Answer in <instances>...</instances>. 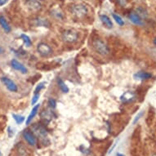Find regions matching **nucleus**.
Instances as JSON below:
<instances>
[{"label": "nucleus", "instance_id": "30", "mask_svg": "<svg viewBox=\"0 0 156 156\" xmlns=\"http://www.w3.org/2000/svg\"><path fill=\"white\" fill-rule=\"evenodd\" d=\"M117 142H118V141H116V142H115V143L114 144V145H113L112 147H111V148L110 149V151H109V152H108V154H110V153H111V152H112L113 150L115 149V146H116V143H117Z\"/></svg>", "mask_w": 156, "mask_h": 156}, {"label": "nucleus", "instance_id": "26", "mask_svg": "<svg viewBox=\"0 0 156 156\" xmlns=\"http://www.w3.org/2000/svg\"><path fill=\"white\" fill-rule=\"evenodd\" d=\"M48 105L50 108L51 109H55L56 107V101L53 98H50L48 100Z\"/></svg>", "mask_w": 156, "mask_h": 156}, {"label": "nucleus", "instance_id": "3", "mask_svg": "<svg viewBox=\"0 0 156 156\" xmlns=\"http://www.w3.org/2000/svg\"><path fill=\"white\" fill-rule=\"evenodd\" d=\"M31 129H32V133L35 135V136L40 138L41 140L46 141L48 133H47L46 128H44V126L38 123H34L31 127Z\"/></svg>", "mask_w": 156, "mask_h": 156}, {"label": "nucleus", "instance_id": "24", "mask_svg": "<svg viewBox=\"0 0 156 156\" xmlns=\"http://www.w3.org/2000/svg\"><path fill=\"white\" fill-rule=\"evenodd\" d=\"M142 115H143V111H140V112H139L137 115H136V117L134 118V119H133V125H135L136 123H137V122L140 120V119L142 117Z\"/></svg>", "mask_w": 156, "mask_h": 156}, {"label": "nucleus", "instance_id": "13", "mask_svg": "<svg viewBox=\"0 0 156 156\" xmlns=\"http://www.w3.org/2000/svg\"><path fill=\"white\" fill-rule=\"evenodd\" d=\"M39 107H40V104H36V105H34L33 109L31 110V112L30 113V115H29V116L27 117V119H26V125H29V124L32 122L33 119L34 118V117L36 116V115H37V113H38V109H39Z\"/></svg>", "mask_w": 156, "mask_h": 156}, {"label": "nucleus", "instance_id": "1", "mask_svg": "<svg viewBox=\"0 0 156 156\" xmlns=\"http://www.w3.org/2000/svg\"><path fill=\"white\" fill-rule=\"evenodd\" d=\"M92 47L97 53L101 56H107L110 53V49L108 48L107 44L102 41L101 38H96L92 42Z\"/></svg>", "mask_w": 156, "mask_h": 156}, {"label": "nucleus", "instance_id": "17", "mask_svg": "<svg viewBox=\"0 0 156 156\" xmlns=\"http://www.w3.org/2000/svg\"><path fill=\"white\" fill-rule=\"evenodd\" d=\"M57 84H58L60 89L62 90V92H64V93H68V92H69V87H68V86L66 84V83H65L61 78H58V79H57Z\"/></svg>", "mask_w": 156, "mask_h": 156}, {"label": "nucleus", "instance_id": "6", "mask_svg": "<svg viewBox=\"0 0 156 156\" xmlns=\"http://www.w3.org/2000/svg\"><path fill=\"white\" fill-rule=\"evenodd\" d=\"M1 81L3 83L4 86L7 87V89H8L12 92H16L18 91V87L16 83L13 80H10L9 78L7 77H2L1 78Z\"/></svg>", "mask_w": 156, "mask_h": 156}, {"label": "nucleus", "instance_id": "36", "mask_svg": "<svg viewBox=\"0 0 156 156\" xmlns=\"http://www.w3.org/2000/svg\"><path fill=\"white\" fill-rule=\"evenodd\" d=\"M39 1H43V0H39Z\"/></svg>", "mask_w": 156, "mask_h": 156}, {"label": "nucleus", "instance_id": "27", "mask_svg": "<svg viewBox=\"0 0 156 156\" xmlns=\"http://www.w3.org/2000/svg\"><path fill=\"white\" fill-rule=\"evenodd\" d=\"M117 1V3L119 6L121 7H124V6L127 5V3H128V0H116Z\"/></svg>", "mask_w": 156, "mask_h": 156}, {"label": "nucleus", "instance_id": "15", "mask_svg": "<svg viewBox=\"0 0 156 156\" xmlns=\"http://www.w3.org/2000/svg\"><path fill=\"white\" fill-rule=\"evenodd\" d=\"M100 19L101 22L103 23V25L105 26H106L107 28L111 29L113 27V23L112 21L110 20V18L107 15H105V14H102V15L100 16Z\"/></svg>", "mask_w": 156, "mask_h": 156}, {"label": "nucleus", "instance_id": "35", "mask_svg": "<svg viewBox=\"0 0 156 156\" xmlns=\"http://www.w3.org/2000/svg\"><path fill=\"white\" fill-rule=\"evenodd\" d=\"M2 155V154H1V151H0V156Z\"/></svg>", "mask_w": 156, "mask_h": 156}, {"label": "nucleus", "instance_id": "8", "mask_svg": "<svg viewBox=\"0 0 156 156\" xmlns=\"http://www.w3.org/2000/svg\"><path fill=\"white\" fill-rule=\"evenodd\" d=\"M135 99V92H132V91H127V92H123L120 97V101L123 104H128V103L133 102Z\"/></svg>", "mask_w": 156, "mask_h": 156}, {"label": "nucleus", "instance_id": "7", "mask_svg": "<svg viewBox=\"0 0 156 156\" xmlns=\"http://www.w3.org/2000/svg\"><path fill=\"white\" fill-rule=\"evenodd\" d=\"M24 139L26 140L27 143L31 146H36L37 144V139H36L35 135L30 130H25L22 133Z\"/></svg>", "mask_w": 156, "mask_h": 156}, {"label": "nucleus", "instance_id": "2", "mask_svg": "<svg viewBox=\"0 0 156 156\" xmlns=\"http://www.w3.org/2000/svg\"><path fill=\"white\" fill-rule=\"evenodd\" d=\"M62 39L67 44H74L79 39V34L74 30H66L62 33Z\"/></svg>", "mask_w": 156, "mask_h": 156}, {"label": "nucleus", "instance_id": "14", "mask_svg": "<svg viewBox=\"0 0 156 156\" xmlns=\"http://www.w3.org/2000/svg\"><path fill=\"white\" fill-rule=\"evenodd\" d=\"M0 26L6 33H10L11 30H12L11 26H9L8 21L6 20V18L3 16H0Z\"/></svg>", "mask_w": 156, "mask_h": 156}, {"label": "nucleus", "instance_id": "12", "mask_svg": "<svg viewBox=\"0 0 156 156\" xmlns=\"http://www.w3.org/2000/svg\"><path fill=\"white\" fill-rule=\"evenodd\" d=\"M151 77H152V74L145 71L136 72V74H133V78L136 80H150Z\"/></svg>", "mask_w": 156, "mask_h": 156}, {"label": "nucleus", "instance_id": "32", "mask_svg": "<svg viewBox=\"0 0 156 156\" xmlns=\"http://www.w3.org/2000/svg\"><path fill=\"white\" fill-rule=\"evenodd\" d=\"M116 156H125V155H124L123 154L119 153V152H117V153H116Z\"/></svg>", "mask_w": 156, "mask_h": 156}, {"label": "nucleus", "instance_id": "18", "mask_svg": "<svg viewBox=\"0 0 156 156\" xmlns=\"http://www.w3.org/2000/svg\"><path fill=\"white\" fill-rule=\"evenodd\" d=\"M41 117L45 122L48 123L52 119V113L50 112L49 110H45L41 114Z\"/></svg>", "mask_w": 156, "mask_h": 156}, {"label": "nucleus", "instance_id": "5", "mask_svg": "<svg viewBox=\"0 0 156 156\" xmlns=\"http://www.w3.org/2000/svg\"><path fill=\"white\" fill-rule=\"evenodd\" d=\"M87 8L83 4H76L72 7V13L79 18L83 17L87 14Z\"/></svg>", "mask_w": 156, "mask_h": 156}, {"label": "nucleus", "instance_id": "19", "mask_svg": "<svg viewBox=\"0 0 156 156\" xmlns=\"http://www.w3.org/2000/svg\"><path fill=\"white\" fill-rule=\"evenodd\" d=\"M21 38L23 40L25 46L27 47V48H30L31 45H32V41H31L30 38L28 35H26L25 34H21Z\"/></svg>", "mask_w": 156, "mask_h": 156}, {"label": "nucleus", "instance_id": "29", "mask_svg": "<svg viewBox=\"0 0 156 156\" xmlns=\"http://www.w3.org/2000/svg\"><path fill=\"white\" fill-rule=\"evenodd\" d=\"M8 1H9V0H0V7L5 5L6 3H8Z\"/></svg>", "mask_w": 156, "mask_h": 156}, {"label": "nucleus", "instance_id": "34", "mask_svg": "<svg viewBox=\"0 0 156 156\" xmlns=\"http://www.w3.org/2000/svg\"><path fill=\"white\" fill-rule=\"evenodd\" d=\"M151 156H156V154H152Z\"/></svg>", "mask_w": 156, "mask_h": 156}, {"label": "nucleus", "instance_id": "31", "mask_svg": "<svg viewBox=\"0 0 156 156\" xmlns=\"http://www.w3.org/2000/svg\"><path fill=\"white\" fill-rule=\"evenodd\" d=\"M4 52H5V50H4V48H3L2 46H0V55H3Z\"/></svg>", "mask_w": 156, "mask_h": 156}, {"label": "nucleus", "instance_id": "4", "mask_svg": "<svg viewBox=\"0 0 156 156\" xmlns=\"http://www.w3.org/2000/svg\"><path fill=\"white\" fill-rule=\"evenodd\" d=\"M37 51L42 57H48L53 52L51 46H49L48 44H46V43L38 44V46H37Z\"/></svg>", "mask_w": 156, "mask_h": 156}, {"label": "nucleus", "instance_id": "9", "mask_svg": "<svg viewBox=\"0 0 156 156\" xmlns=\"http://www.w3.org/2000/svg\"><path fill=\"white\" fill-rule=\"evenodd\" d=\"M128 18H129V20H130L134 25H136V26H142L144 25L142 18L140 16V15H139L136 12H131L129 13V15H128Z\"/></svg>", "mask_w": 156, "mask_h": 156}, {"label": "nucleus", "instance_id": "28", "mask_svg": "<svg viewBox=\"0 0 156 156\" xmlns=\"http://www.w3.org/2000/svg\"><path fill=\"white\" fill-rule=\"evenodd\" d=\"M14 133H15V132H14V130H13L12 128H11V127H8V136H9V137H12V136L14 135Z\"/></svg>", "mask_w": 156, "mask_h": 156}, {"label": "nucleus", "instance_id": "23", "mask_svg": "<svg viewBox=\"0 0 156 156\" xmlns=\"http://www.w3.org/2000/svg\"><path fill=\"white\" fill-rule=\"evenodd\" d=\"M45 84H46V83L45 82H43V83H38V85H37V87H35V89H34V94H36V93H39V92L41 91L42 89H44V87H45Z\"/></svg>", "mask_w": 156, "mask_h": 156}, {"label": "nucleus", "instance_id": "10", "mask_svg": "<svg viewBox=\"0 0 156 156\" xmlns=\"http://www.w3.org/2000/svg\"><path fill=\"white\" fill-rule=\"evenodd\" d=\"M11 66H12L13 69H15L16 70L21 72V74H27L28 73V69L22 63L20 62H18L17 60L12 59L11 61Z\"/></svg>", "mask_w": 156, "mask_h": 156}, {"label": "nucleus", "instance_id": "21", "mask_svg": "<svg viewBox=\"0 0 156 156\" xmlns=\"http://www.w3.org/2000/svg\"><path fill=\"white\" fill-rule=\"evenodd\" d=\"M12 117L14 119V120L16 121V123L17 124H21L24 121L26 120V118L22 116V115H16V114H12Z\"/></svg>", "mask_w": 156, "mask_h": 156}, {"label": "nucleus", "instance_id": "33", "mask_svg": "<svg viewBox=\"0 0 156 156\" xmlns=\"http://www.w3.org/2000/svg\"><path fill=\"white\" fill-rule=\"evenodd\" d=\"M154 44L156 45V38H155V39H154Z\"/></svg>", "mask_w": 156, "mask_h": 156}, {"label": "nucleus", "instance_id": "16", "mask_svg": "<svg viewBox=\"0 0 156 156\" xmlns=\"http://www.w3.org/2000/svg\"><path fill=\"white\" fill-rule=\"evenodd\" d=\"M16 151L19 156H27V149L22 143H18L16 146Z\"/></svg>", "mask_w": 156, "mask_h": 156}, {"label": "nucleus", "instance_id": "20", "mask_svg": "<svg viewBox=\"0 0 156 156\" xmlns=\"http://www.w3.org/2000/svg\"><path fill=\"white\" fill-rule=\"evenodd\" d=\"M112 16L113 18H114V20L115 21V22L118 24L119 26H123V25H124V21H123V18L121 17L120 16L118 15V14H115V13H114V14H112Z\"/></svg>", "mask_w": 156, "mask_h": 156}, {"label": "nucleus", "instance_id": "11", "mask_svg": "<svg viewBox=\"0 0 156 156\" xmlns=\"http://www.w3.org/2000/svg\"><path fill=\"white\" fill-rule=\"evenodd\" d=\"M26 5L30 10L38 11L42 8V3L39 0H26Z\"/></svg>", "mask_w": 156, "mask_h": 156}, {"label": "nucleus", "instance_id": "22", "mask_svg": "<svg viewBox=\"0 0 156 156\" xmlns=\"http://www.w3.org/2000/svg\"><path fill=\"white\" fill-rule=\"evenodd\" d=\"M36 22H37V26H48V27L49 26V22L48 21L47 19H43V18L39 17L38 19H36Z\"/></svg>", "mask_w": 156, "mask_h": 156}, {"label": "nucleus", "instance_id": "25", "mask_svg": "<svg viewBox=\"0 0 156 156\" xmlns=\"http://www.w3.org/2000/svg\"><path fill=\"white\" fill-rule=\"evenodd\" d=\"M40 97V94L39 93H36L33 96V98H32V100H31V105H36V103L38 102V98Z\"/></svg>", "mask_w": 156, "mask_h": 156}]
</instances>
